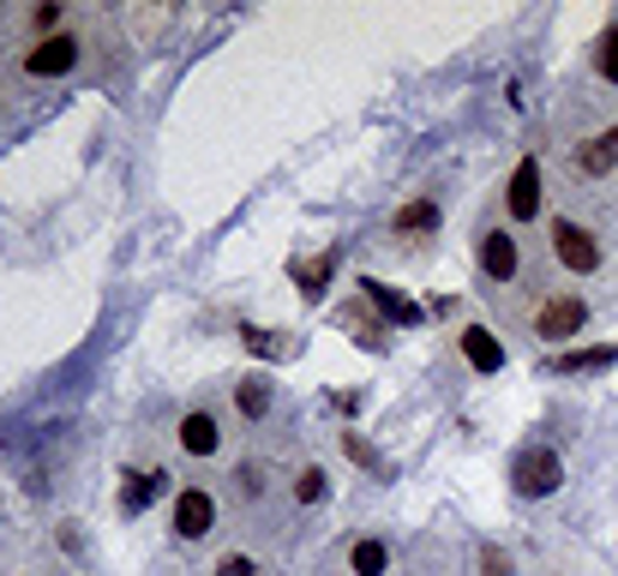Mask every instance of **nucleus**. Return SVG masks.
Masks as SVG:
<instances>
[{"label":"nucleus","mask_w":618,"mask_h":576,"mask_svg":"<svg viewBox=\"0 0 618 576\" xmlns=\"http://www.w3.org/2000/svg\"><path fill=\"white\" fill-rule=\"evenodd\" d=\"M510 481H517V493L523 498H547V493H559L564 486V463H559V451H540V444H529V451L510 463Z\"/></svg>","instance_id":"f257e3e1"},{"label":"nucleus","mask_w":618,"mask_h":576,"mask_svg":"<svg viewBox=\"0 0 618 576\" xmlns=\"http://www.w3.org/2000/svg\"><path fill=\"white\" fill-rule=\"evenodd\" d=\"M583 325H588V301H583V294H552V301L535 313V337H547V342L576 337Z\"/></svg>","instance_id":"f03ea898"},{"label":"nucleus","mask_w":618,"mask_h":576,"mask_svg":"<svg viewBox=\"0 0 618 576\" xmlns=\"http://www.w3.org/2000/svg\"><path fill=\"white\" fill-rule=\"evenodd\" d=\"M552 252H559V264L564 271H576V276H588L600 264V247H595V235H588L583 223H552Z\"/></svg>","instance_id":"7ed1b4c3"},{"label":"nucleus","mask_w":618,"mask_h":576,"mask_svg":"<svg viewBox=\"0 0 618 576\" xmlns=\"http://www.w3.org/2000/svg\"><path fill=\"white\" fill-rule=\"evenodd\" d=\"M79 67V36H43V43L31 48V55H24V72H31V79H60V72H72Z\"/></svg>","instance_id":"20e7f679"},{"label":"nucleus","mask_w":618,"mask_h":576,"mask_svg":"<svg viewBox=\"0 0 618 576\" xmlns=\"http://www.w3.org/2000/svg\"><path fill=\"white\" fill-rule=\"evenodd\" d=\"M211 529H216V498L204 493V486H187V493L175 498V534L180 541H204Z\"/></svg>","instance_id":"39448f33"},{"label":"nucleus","mask_w":618,"mask_h":576,"mask_svg":"<svg viewBox=\"0 0 618 576\" xmlns=\"http://www.w3.org/2000/svg\"><path fill=\"white\" fill-rule=\"evenodd\" d=\"M169 481H175L169 468H133L126 486H121V510H126V517H145V510L169 493Z\"/></svg>","instance_id":"423d86ee"},{"label":"nucleus","mask_w":618,"mask_h":576,"mask_svg":"<svg viewBox=\"0 0 618 576\" xmlns=\"http://www.w3.org/2000/svg\"><path fill=\"white\" fill-rule=\"evenodd\" d=\"M505 204H510V216H517V223H535V216H540V157H523L517 162Z\"/></svg>","instance_id":"0eeeda50"},{"label":"nucleus","mask_w":618,"mask_h":576,"mask_svg":"<svg viewBox=\"0 0 618 576\" xmlns=\"http://www.w3.org/2000/svg\"><path fill=\"white\" fill-rule=\"evenodd\" d=\"M216 444H223V427H216L211 408H192L187 420H180V451L187 456H211Z\"/></svg>","instance_id":"6e6552de"},{"label":"nucleus","mask_w":618,"mask_h":576,"mask_svg":"<svg viewBox=\"0 0 618 576\" xmlns=\"http://www.w3.org/2000/svg\"><path fill=\"white\" fill-rule=\"evenodd\" d=\"M462 354H469L474 373H498V366H505V342H498L486 325H469V330H462Z\"/></svg>","instance_id":"1a4fd4ad"},{"label":"nucleus","mask_w":618,"mask_h":576,"mask_svg":"<svg viewBox=\"0 0 618 576\" xmlns=\"http://www.w3.org/2000/svg\"><path fill=\"white\" fill-rule=\"evenodd\" d=\"M607 366H618L613 342H600V349H564V354H552L547 373H607Z\"/></svg>","instance_id":"9d476101"},{"label":"nucleus","mask_w":618,"mask_h":576,"mask_svg":"<svg viewBox=\"0 0 618 576\" xmlns=\"http://www.w3.org/2000/svg\"><path fill=\"white\" fill-rule=\"evenodd\" d=\"M360 294H367V301L379 306V313L391 318V325H420V306H415V301H403L396 289H384V283H372V276H360Z\"/></svg>","instance_id":"9b49d317"},{"label":"nucleus","mask_w":618,"mask_h":576,"mask_svg":"<svg viewBox=\"0 0 618 576\" xmlns=\"http://www.w3.org/2000/svg\"><path fill=\"white\" fill-rule=\"evenodd\" d=\"M481 264L493 271V283H510V276H517V240H510L505 228H493V235L481 240Z\"/></svg>","instance_id":"f8f14e48"},{"label":"nucleus","mask_w":618,"mask_h":576,"mask_svg":"<svg viewBox=\"0 0 618 576\" xmlns=\"http://www.w3.org/2000/svg\"><path fill=\"white\" fill-rule=\"evenodd\" d=\"M330 271H337V252H318V259H294V264H289V276L301 283L306 301H318V294H325Z\"/></svg>","instance_id":"ddd939ff"},{"label":"nucleus","mask_w":618,"mask_h":576,"mask_svg":"<svg viewBox=\"0 0 618 576\" xmlns=\"http://www.w3.org/2000/svg\"><path fill=\"white\" fill-rule=\"evenodd\" d=\"M576 169H583V174H613V169H618V145H613V133L588 138V145L576 150Z\"/></svg>","instance_id":"4468645a"},{"label":"nucleus","mask_w":618,"mask_h":576,"mask_svg":"<svg viewBox=\"0 0 618 576\" xmlns=\"http://www.w3.org/2000/svg\"><path fill=\"white\" fill-rule=\"evenodd\" d=\"M235 408H240V415H247V420L270 415V379H265V373L240 379V384H235Z\"/></svg>","instance_id":"2eb2a0df"},{"label":"nucleus","mask_w":618,"mask_h":576,"mask_svg":"<svg viewBox=\"0 0 618 576\" xmlns=\"http://www.w3.org/2000/svg\"><path fill=\"white\" fill-rule=\"evenodd\" d=\"M427 228H439V199H415L396 211V235H427Z\"/></svg>","instance_id":"dca6fc26"},{"label":"nucleus","mask_w":618,"mask_h":576,"mask_svg":"<svg viewBox=\"0 0 618 576\" xmlns=\"http://www.w3.org/2000/svg\"><path fill=\"white\" fill-rule=\"evenodd\" d=\"M342 456H349V463H360L367 468V475H379V481H391V463H384L379 451H372L367 439H360V432H342Z\"/></svg>","instance_id":"f3484780"},{"label":"nucleus","mask_w":618,"mask_h":576,"mask_svg":"<svg viewBox=\"0 0 618 576\" xmlns=\"http://www.w3.org/2000/svg\"><path fill=\"white\" fill-rule=\"evenodd\" d=\"M349 565H355V576H384V571H391V546H384V541H355Z\"/></svg>","instance_id":"a211bd4d"},{"label":"nucleus","mask_w":618,"mask_h":576,"mask_svg":"<svg viewBox=\"0 0 618 576\" xmlns=\"http://www.w3.org/2000/svg\"><path fill=\"white\" fill-rule=\"evenodd\" d=\"M240 342H247L252 354H270V361H282V354H294L289 342H277V330H252V325L240 330Z\"/></svg>","instance_id":"6ab92c4d"},{"label":"nucleus","mask_w":618,"mask_h":576,"mask_svg":"<svg viewBox=\"0 0 618 576\" xmlns=\"http://www.w3.org/2000/svg\"><path fill=\"white\" fill-rule=\"evenodd\" d=\"M595 72H600L607 84H618V24H613L607 36H600V48H595Z\"/></svg>","instance_id":"aec40b11"},{"label":"nucleus","mask_w":618,"mask_h":576,"mask_svg":"<svg viewBox=\"0 0 618 576\" xmlns=\"http://www.w3.org/2000/svg\"><path fill=\"white\" fill-rule=\"evenodd\" d=\"M294 498H301V505H318V498H325V468H301V481H294Z\"/></svg>","instance_id":"412c9836"},{"label":"nucleus","mask_w":618,"mask_h":576,"mask_svg":"<svg viewBox=\"0 0 618 576\" xmlns=\"http://www.w3.org/2000/svg\"><path fill=\"white\" fill-rule=\"evenodd\" d=\"M216 576H259V565H252V558H240V553H228L223 565H216Z\"/></svg>","instance_id":"4be33fe9"},{"label":"nucleus","mask_w":618,"mask_h":576,"mask_svg":"<svg viewBox=\"0 0 618 576\" xmlns=\"http://www.w3.org/2000/svg\"><path fill=\"white\" fill-rule=\"evenodd\" d=\"M481 571H486V576H510V558L498 553V546H486V553H481Z\"/></svg>","instance_id":"5701e85b"},{"label":"nucleus","mask_w":618,"mask_h":576,"mask_svg":"<svg viewBox=\"0 0 618 576\" xmlns=\"http://www.w3.org/2000/svg\"><path fill=\"white\" fill-rule=\"evenodd\" d=\"M235 481H240V493H252V498H259V493H265V481H259V468H240V475H235Z\"/></svg>","instance_id":"b1692460"},{"label":"nucleus","mask_w":618,"mask_h":576,"mask_svg":"<svg viewBox=\"0 0 618 576\" xmlns=\"http://www.w3.org/2000/svg\"><path fill=\"white\" fill-rule=\"evenodd\" d=\"M613 145H618V126H613Z\"/></svg>","instance_id":"393cba45"}]
</instances>
